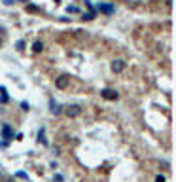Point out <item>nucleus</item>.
<instances>
[{
  "label": "nucleus",
  "mask_w": 176,
  "mask_h": 182,
  "mask_svg": "<svg viewBox=\"0 0 176 182\" xmlns=\"http://www.w3.org/2000/svg\"><path fill=\"white\" fill-rule=\"evenodd\" d=\"M97 11H101V13H104V15H112L115 11V8L112 6V4H104V2H101L97 6Z\"/></svg>",
  "instance_id": "1"
},
{
  "label": "nucleus",
  "mask_w": 176,
  "mask_h": 182,
  "mask_svg": "<svg viewBox=\"0 0 176 182\" xmlns=\"http://www.w3.org/2000/svg\"><path fill=\"white\" fill-rule=\"evenodd\" d=\"M65 112H66V116H68V118H78V116L82 114V108H80L78 104H70Z\"/></svg>",
  "instance_id": "2"
},
{
  "label": "nucleus",
  "mask_w": 176,
  "mask_h": 182,
  "mask_svg": "<svg viewBox=\"0 0 176 182\" xmlns=\"http://www.w3.org/2000/svg\"><path fill=\"white\" fill-rule=\"evenodd\" d=\"M123 68H125V61H121V59H115L114 63H112V72H115V74L123 72Z\"/></svg>",
  "instance_id": "3"
},
{
  "label": "nucleus",
  "mask_w": 176,
  "mask_h": 182,
  "mask_svg": "<svg viewBox=\"0 0 176 182\" xmlns=\"http://www.w3.org/2000/svg\"><path fill=\"white\" fill-rule=\"evenodd\" d=\"M101 95L104 97L106 101H115V99L119 97V95H118V91H114V89H102V91H101Z\"/></svg>",
  "instance_id": "4"
},
{
  "label": "nucleus",
  "mask_w": 176,
  "mask_h": 182,
  "mask_svg": "<svg viewBox=\"0 0 176 182\" xmlns=\"http://www.w3.org/2000/svg\"><path fill=\"white\" fill-rule=\"evenodd\" d=\"M55 86H57L59 89H66V87H68V76H59V78L55 80Z\"/></svg>",
  "instance_id": "5"
},
{
  "label": "nucleus",
  "mask_w": 176,
  "mask_h": 182,
  "mask_svg": "<svg viewBox=\"0 0 176 182\" xmlns=\"http://www.w3.org/2000/svg\"><path fill=\"white\" fill-rule=\"evenodd\" d=\"M2 137H4L6 140L13 139V129H11L10 125H4V127H2Z\"/></svg>",
  "instance_id": "6"
},
{
  "label": "nucleus",
  "mask_w": 176,
  "mask_h": 182,
  "mask_svg": "<svg viewBox=\"0 0 176 182\" xmlns=\"http://www.w3.org/2000/svg\"><path fill=\"white\" fill-rule=\"evenodd\" d=\"M49 110H51V114H55V116H59V114H61V106H59V104L57 103H55V101L53 99H49Z\"/></svg>",
  "instance_id": "7"
},
{
  "label": "nucleus",
  "mask_w": 176,
  "mask_h": 182,
  "mask_svg": "<svg viewBox=\"0 0 176 182\" xmlns=\"http://www.w3.org/2000/svg\"><path fill=\"white\" fill-rule=\"evenodd\" d=\"M32 50L36 51V53H40V51L44 50V44H42V42H34V44H32Z\"/></svg>",
  "instance_id": "8"
},
{
  "label": "nucleus",
  "mask_w": 176,
  "mask_h": 182,
  "mask_svg": "<svg viewBox=\"0 0 176 182\" xmlns=\"http://www.w3.org/2000/svg\"><path fill=\"white\" fill-rule=\"evenodd\" d=\"M15 47H17V51H23V50H25V40H17Z\"/></svg>",
  "instance_id": "9"
},
{
  "label": "nucleus",
  "mask_w": 176,
  "mask_h": 182,
  "mask_svg": "<svg viewBox=\"0 0 176 182\" xmlns=\"http://www.w3.org/2000/svg\"><path fill=\"white\" fill-rule=\"evenodd\" d=\"M83 19H85V21H91V19H95V11H87V13H83Z\"/></svg>",
  "instance_id": "10"
},
{
  "label": "nucleus",
  "mask_w": 176,
  "mask_h": 182,
  "mask_svg": "<svg viewBox=\"0 0 176 182\" xmlns=\"http://www.w3.org/2000/svg\"><path fill=\"white\" fill-rule=\"evenodd\" d=\"M38 140H40L42 144H47V140L44 139V129H40V133H38Z\"/></svg>",
  "instance_id": "11"
},
{
  "label": "nucleus",
  "mask_w": 176,
  "mask_h": 182,
  "mask_svg": "<svg viewBox=\"0 0 176 182\" xmlns=\"http://www.w3.org/2000/svg\"><path fill=\"white\" fill-rule=\"evenodd\" d=\"M66 11H68V13H78V8L76 6H66Z\"/></svg>",
  "instance_id": "12"
},
{
  "label": "nucleus",
  "mask_w": 176,
  "mask_h": 182,
  "mask_svg": "<svg viewBox=\"0 0 176 182\" xmlns=\"http://www.w3.org/2000/svg\"><path fill=\"white\" fill-rule=\"evenodd\" d=\"M155 182H165V176H163V175H157V176H155Z\"/></svg>",
  "instance_id": "13"
},
{
  "label": "nucleus",
  "mask_w": 176,
  "mask_h": 182,
  "mask_svg": "<svg viewBox=\"0 0 176 182\" xmlns=\"http://www.w3.org/2000/svg\"><path fill=\"white\" fill-rule=\"evenodd\" d=\"M21 108H23V110H29V103H25V101H23V103H21Z\"/></svg>",
  "instance_id": "14"
},
{
  "label": "nucleus",
  "mask_w": 176,
  "mask_h": 182,
  "mask_svg": "<svg viewBox=\"0 0 176 182\" xmlns=\"http://www.w3.org/2000/svg\"><path fill=\"white\" fill-rule=\"evenodd\" d=\"M17 176H19V178H25V180H27V178H29V176H27V175H25V173H17Z\"/></svg>",
  "instance_id": "15"
},
{
  "label": "nucleus",
  "mask_w": 176,
  "mask_h": 182,
  "mask_svg": "<svg viewBox=\"0 0 176 182\" xmlns=\"http://www.w3.org/2000/svg\"><path fill=\"white\" fill-rule=\"evenodd\" d=\"M0 103H8V95H2V97H0Z\"/></svg>",
  "instance_id": "16"
},
{
  "label": "nucleus",
  "mask_w": 176,
  "mask_h": 182,
  "mask_svg": "<svg viewBox=\"0 0 176 182\" xmlns=\"http://www.w3.org/2000/svg\"><path fill=\"white\" fill-rule=\"evenodd\" d=\"M4 4H6V6H10V4H13V0H4Z\"/></svg>",
  "instance_id": "17"
},
{
  "label": "nucleus",
  "mask_w": 176,
  "mask_h": 182,
  "mask_svg": "<svg viewBox=\"0 0 176 182\" xmlns=\"http://www.w3.org/2000/svg\"><path fill=\"white\" fill-rule=\"evenodd\" d=\"M21 2H23V4H27V2H30V0H21Z\"/></svg>",
  "instance_id": "18"
},
{
  "label": "nucleus",
  "mask_w": 176,
  "mask_h": 182,
  "mask_svg": "<svg viewBox=\"0 0 176 182\" xmlns=\"http://www.w3.org/2000/svg\"><path fill=\"white\" fill-rule=\"evenodd\" d=\"M8 182H13V180H8Z\"/></svg>",
  "instance_id": "19"
}]
</instances>
